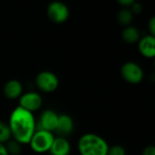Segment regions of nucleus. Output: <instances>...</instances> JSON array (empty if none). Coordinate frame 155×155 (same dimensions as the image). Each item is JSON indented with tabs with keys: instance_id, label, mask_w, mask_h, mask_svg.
Masks as SVG:
<instances>
[{
	"instance_id": "obj_1",
	"label": "nucleus",
	"mask_w": 155,
	"mask_h": 155,
	"mask_svg": "<svg viewBox=\"0 0 155 155\" xmlns=\"http://www.w3.org/2000/svg\"><path fill=\"white\" fill-rule=\"evenodd\" d=\"M13 140L22 144H28L36 131L34 114L19 106L12 113L8 123Z\"/></svg>"
},
{
	"instance_id": "obj_2",
	"label": "nucleus",
	"mask_w": 155,
	"mask_h": 155,
	"mask_svg": "<svg viewBox=\"0 0 155 155\" xmlns=\"http://www.w3.org/2000/svg\"><path fill=\"white\" fill-rule=\"evenodd\" d=\"M80 155H107L109 145L101 136L94 134H85L78 141Z\"/></svg>"
},
{
	"instance_id": "obj_3",
	"label": "nucleus",
	"mask_w": 155,
	"mask_h": 155,
	"mask_svg": "<svg viewBox=\"0 0 155 155\" xmlns=\"http://www.w3.org/2000/svg\"><path fill=\"white\" fill-rule=\"evenodd\" d=\"M54 138L55 137L51 132L36 130L28 144L35 153H45L46 152H49Z\"/></svg>"
},
{
	"instance_id": "obj_4",
	"label": "nucleus",
	"mask_w": 155,
	"mask_h": 155,
	"mask_svg": "<svg viewBox=\"0 0 155 155\" xmlns=\"http://www.w3.org/2000/svg\"><path fill=\"white\" fill-rule=\"evenodd\" d=\"M37 87L44 93H53L59 86L57 76L50 71H43L39 73L35 78Z\"/></svg>"
},
{
	"instance_id": "obj_5",
	"label": "nucleus",
	"mask_w": 155,
	"mask_h": 155,
	"mask_svg": "<svg viewBox=\"0 0 155 155\" xmlns=\"http://www.w3.org/2000/svg\"><path fill=\"white\" fill-rule=\"evenodd\" d=\"M123 78L129 84H137L143 79V71L142 67L134 62H127L121 68Z\"/></svg>"
},
{
	"instance_id": "obj_6",
	"label": "nucleus",
	"mask_w": 155,
	"mask_h": 155,
	"mask_svg": "<svg viewBox=\"0 0 155 155\" xmlns=\"http://www.w3.org/2000/svg\"><path fill=\"white\" fill-rule=\"evenodd\" d=\"M47 16L55 24H63L69 17L68 6L59 1L52 2L47 7Z\"/></svg>"
},
{
	"instance_id": "obj_7",
	"label": "nucleus",
	"mask_w": 155,
	"mask_h": 155,
	"mask_svg": "<svg viewBox=\"0 0 155 155\" xmlns=\"http://www.w3.org/2000/svg\"><path fill=\"white\" fill-rule=\"evenodd\" d=\"M42 104L43 100L41 95L35 92H28L23 94L19 98V107L32 114L40 109Z\"/></svg>"
},
{
	"instance_id": "obj_8",
	"label": "nucleus",
	"mask_w": 155,
	"mask_h": 155,
	"mask_svg": "<svg viewBox=\"0 0 155 155\" xmlns=\"http://www.w3.org/2000/svg\"><path fill=\"white\" fill-rule=\"evenodd\" d=\"M59 114L53 110H45L42 113L38 124H36V130H44L53 133L55 131L58 123Z\"/></svg>"
},
{
	"instance_id": "obj_9",
	"label": "nucleus",
	"mask_w": 155,
	"mask_h": 155,
	"mask_svg": "<svg viewBox=\"0 0 155 155\" xmlns=\"http://www.w3.org/2000/svg\"><path fill=\"white\" fill-rule=\"evenodd\" d=\"M140 54L146 58H153L155 55V37L148 35L142 37L138 42Z\"/></svg>"
},
{
	"instance_id": "obj_10",
	"label": "nucleus",
	"mask_w": 155,
	"mask_h": 155,
	"mask_svg": "<svg viewBox=\"0 0 155 155\" xmlns=\"http://www.w3.org/2000/svg\"><path fill=\"white\" fill-rule=\"evenodd\" d=\"M74 128V123L73 118L68 114H60L58 118V123L55 131L57 134L62 135V137L65 135H69L72 134Z\"/></svg>"
},
{
	"instance_id": "obj_11",
	"label": "nucleus",
	"mask_w": 155,
	"mask_h": 155,
	"mask_svg": "<svg viewBox=\"0 0 155 155\" xmlns=\"http://www.w3.org/2000/svg\"><path fill=\"white\" fill-rule=\"evenodd\" d=\"M71 152V145L67 139L59 136L54 138V143L49 150L51 155H69Z\"/></svg>"
},
{
	"instance_id": "obj_12",
	"label": "nucleus",
	"mask_w": 155,
	"mask_h": 155,
	"mask_svg": "<svg viewBox=\"0 0 155 155\" xmlns=\"http://www.w3.org/2000/svg\"><path fill=\"white\" fill-rule=\"evenodd\" d=\"M4 94L7 99L15 100L23 94V85L17 80H9L4 86Z\"/></svg>"
},
{
	"instance_id": "obj_13",
	"label": "nucleus",
	"mask_w": 155,
	"mask_h": 155,
	"mask_svg": "<svg viewBox=\"0 0 155 155\" xmlns=\"http://www.w3.org/2000/svg\"><path fill=\"white\" fill-rule=\"evenodd\" d=\"M122 37L124 41L127 44H135L138 43L139 40L141 39L140 37V32L135 26H126L123 33H122Z\"/></svg>"
},
{
	"instance_id": "obj_14",
	"label": "nucleus",
	"mask_w": 155,
	"mask_h": 155,
	"mask_svg": "<svg viewBox=\"0 0 155 155\" xmlns=\"http://www.w3.org/2000/svg\"><path fill=\"white\" fill-rule=\"evenodd\" d=\"M134 18V15L129 8H122L117 15V19L120 25L124 26H129Z\"/></svg>"
},
{
	"instance_id": "obj_15",
	"label": "nucleus",
	"mask_w": 155,
	"mask_h": 155,
	"mask_svg": "<svg viewBox=\"0 0 155 155\" xmlns=\"http://www.w3.org/2000/svg\"><path fill=\"white\" fill-rule=\"evenodd\" d=\"M12 138L8 124L0 121V143H6Z\"/></svg>"
},
{
	"instance_id": "obj_16",
	"label": "nucleus",
	"mask_w": 155,
	"mask_h": 155,
	"mask_svg": "<svg viewBox=\"0 0 155 155\" xmlns=\"http://www.w3.org/2000/svg\"><path fill=\"white\" fill-rule=\"evenodd\" d=\"M5 145L9 155H18L21 153V144L15 140L8 141Z\"/></svg>"
},
{
	"instance_id": "obj_17",
	"label": "nucleus",
	"mask_w": 155,
	"mask_h": 155,
	"mask_svg": "<svg viewBox=\"0 0 155 155\" xmlns=\"http://www.w3.org/2000/svg\"><path fill=\"white\" fill-rule=\"evenodd\" d=\"M107 155H126V152L121 145H114L109 147Z\"/></svg>"
},
{
	"instance_id": "obj_18",
	"label": "nucleus",
	"mask_w": 155,
	"mask_h": 155,
	"mask_svg": "<svg viewBox=\"0 0 155 155\" xmlns=\"http://www.w3.org/2000/svg\"><path fill=\"white\" fill-rule=\"evenodd\" d=\"M129 9L131 10V12L133 13V15H138V14H140L143 11V6H142L141 4H139L137 2H134L131 5V7Z\"/></svg>"
},
{
	"instance_id": "obj_19",
	"label": "nucleus",
	"mask_w": 155,
	"mask_h": 155,
	"mask_svg": "<svg viewBox=\"0 0 155 155\" xmlns=\"http://www.w3.org/2000/svg\"><path fill=\"white\" fill-rule=\"evenodd\" d=\"M148 28H149V32H150V35L154 36L155 35V18L154 17H152L149 21V24H148Z\"/></svg>"
},
{
	"instance_id": "obj_20",
	"label": "nucleus",
	"mask_w": 155,
	"mask_h": 155,
	"mask_svg": "<svg viewBox=\"0 0 155 155\" xmlns=\"http://www.w3.org/2000/svg\"><path fill=\"white\" fill-rule=\"evenodd\" d=\"M134 2H135L134 0H119V1H118V3H119L122 6H124L123 8H130L131 5H132Z\"/></svg>"
},
{
	"instance_id": "obj_21",
	"label": "nucleus",
	"mask_w": 155,
	"mask_h": 155,
	"mask_svg": "<svg viewBox=\"0 0 155 155\" xmlns=\"http://www.w3.org/2000/svg\"><path fill=\"white\" fill-rule=\"evenodd\" d=\"M143 155H155V147L151 145V146H147L143 152Z\"/></svg>"
},
{
	"instance_id": "obj_22",
	"label": "nucleus",
	"mask_w": 155,
	"mask_h": 155,
	"mask_svg": "<svg viewBox=\"0 0 155 155\" xmlns=\"http://www.w3.org/2000/svg\"><path fill=\"white\" fill-rule=\"evenodd\" d=\"M0 155H9L5 148V145L3 143H0Z\"/></svg>"
}]
</instances>
